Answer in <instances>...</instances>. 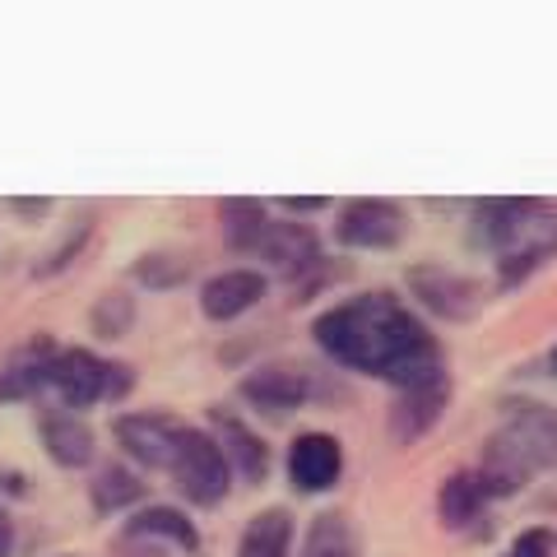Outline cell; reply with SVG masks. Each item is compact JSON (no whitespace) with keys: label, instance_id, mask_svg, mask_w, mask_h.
<instances>
[{"label":"cell","instance_id":"4316f807","mask_svg":"<svg viewBox=\"0 0 557 557\" xmlns=\"http://www.w3.org/2000/svg\"><path fill=\"white\" fill-rule=\"evenodd\" d=\"M10 209H14V214H28V219H42L51 205H47V200H14Z\"/></svg>","mask_w":557,"mask_h":557},{"label":"cell","instance_id":"5bb4252c","mask_svg":"<svg viewBox=\"0 0 557 557\" xmlns=\"http://www.w3.org/2000/svg\"><path fill=\"white\" fill-rule=\"evenodd\" d=\"M214 442L223 450V460H228V469H237L247 483H265V474H270V446L260 442L247 423H237L233 413L214 409Z\"/></svg>","mask_w":557,"mask_h":557},{"label":"cell","instance_id":"52a82bcc","mask_svg":"<svg viewBox=\"0 0 557 557\" xmlns=\"http://www.w3.org/2000/svg\"><path fill=\"white\" fill-rule=\"evenodd\" d=\"M409 288L428 311H437L446 321H469V317H479V307H483V288L474 278L460 270H446V265L409 270Z\"/></svg>","mask_w":557,"mask_h":557},{"label":"cell","instance_id":"603a6c76","mask_svg":"<svg viewBox=\"0 0 557 557\" xmlns=\"http://www.w3.org/2000/svg\"><path fill=\"white\" fill-rule=\"evenodd\" d=\"M47 391V358L38 362H14V368L0 372V399H28Z\"/></svg>","mask_w":557,"mask_h":557},{"label":"cell","instance_id":"9c48e42d","mask_svg":"<svg viewBox=\"0 0 557 557\" xmlns=\"http://www.w3.org/2000/svg\"><path fill=\"white\" fill-rule=\"evenodd\" d=\"M116 442L135 465L172 469V460H177V442H182V423H172V418H163V413H126L116 423Z\"/></svg>","mask_w":557,"mask_h":557},{"label":"cell","instance_id":"2e32d148","mask_svg":"<svg viewBox=\"0 0 557 557\" xmlns=\"http://www.w3.org/2000/svg\"><path fill=\"white\" fill-rule=\"evenodd\" d=\"M42 446L61 469H84L94 460V428L79 413H51L42 423Z\"/></svg>","mask_w":557,"mask_h":557},{"label":"cell","instance_id":"83f0119b","mask_svg":"<svg viewBox=\"0 0 557 557\" xmlns=\"http://www.w3.org/2000/svg\"><path fill=\"white\" fill-rule=\"evenodd\" d=\"M548 368H553V376H557V344H553V354H548Z\"/></svg>","mask_w":557,"mask_h":557},{"label":"cell","instance_id":"3957f363","mask_svg":"<svg viewBox=\"0 0 557 557\" xmlns=\"http://www.w3.org/2000/svg\"><path fill=\"white\" fill-rule=\"evenodd\" d=\"M502 446L516 450V460L530 474L557 469V409L544 399H507L502 405V428L493 432Z\"/></svg>","mask_w":557,"mask_h":557},{"label":"cell","instance_id":"44dd1931","mask_svg":"<svg viewBox=\"0 0 557 557\" xmlns=\"http://www.w3.org/2000/svg\"><path fill=\"white\" fill-rule=\"evenodd\" d=\"M302 557H358V539L339 511H321L302 539Z\"/></svg>","mask_w":557,"mask_h":557},{"label":"cell","instance_id":"8fae6325","mask_svg":"<svg viewBox=\"0 0 557 557\" xmlns=\"http://www.w3.org/2000/svg\"><path fill=\"white\" fill-rule=\"evenodd\" d=\"M539 205H544V200H525V196H493V200H479V205H474V223H469V242L497 256Z\"/></svg>","mask_w":557,"mask_h":557},{"label":"cell","instance_id":"9a60e30c","mask_svg":"<svg viewBox=\"0 0 557 557\" xmlns=\"http://www.w3.org/2000/svg\"><path fill=\"white\" fill-rule=\"evenodd\" d=\"M256 251L265 260H274L284 274H298V270H311L321 260V242L307 223H270V233L260 237Z\"/></svg>","mask_w":557,"mask_h":557},{"label":"cell","instance_id":"7a4b0ae2","mask_svg":"<svg viewBox=\"0 0 557 557\" xmlns=\"http://www.w3.org/2000/svg\"><path fill=\"white\" fill-rule=\"evenodd\" d=\"M47 391L61 399L65 409H89L98 399H116L131 391V368H112L84 348H65V354L47 358Z\"/></svg>","mask_w":557,"mask_h":557},{"label":"cell","instance_id":"6da1fadb","mask_svg":"<svg viewBox=\"0 0 557 557\" xmlns=\"http://www.w3.org/2000/svg\"><path fill=\"white\" fill-rule=\"evenodd\" d=\"M311 335L348 372L391 381L395 391L442 376V348L428 325L391 293H362L317 317Z\"/></svg>","mask_w":557,"mask_h":557},{"label":"cell","instance_id":"7c38bea8","mask_svg":"<svg viewBox=\"0 0 557 557\" xmlns=\"http://www.w3.org/2000/svg\"><path fill=\"white\" fill-rule=\"evenodd\" d=\"M242 399L265 413H293L311 399V376L302 368H260L242 381Z\"/></svg>","mask_w":557,"mask_h":557},{"label":"cell","instance_id":"5b68a950","mask_svg":"<svg viewBox=\"0 0 557 557\" xmlns=\"http://www.w3.org/2000/svg\"><path fill=\"white\" fill-rule=\"evenodd\" d=\"M553 256H557V214L548 205H539L534 214L516 228V237L497 251V284L502 288L525 284V278L534 270H544Z\"/></svg>","mask_w":557,"mask_h":557},{"label":"cell","instance_id":"cb8c5ba5","mask_svg":"<svg viewBox=\"0 0 557 557\" xmlns=\"http://www.w3.org/2000/svg\"><path fill=\"white\" fill-rule=\"evenodd\" d=\"M135 321V302L126 298V293H108L98 307H94V330L102 339H116L126 335V325Z\"/></svg>","mask_w":557,"mask_h":557},{"label":"cell","instance_id":"8992f818","mask_svg":"<svg viewBox=\"0 0 557 557\" xmlns=\"http://www.w3.org/2000/svg\"><path fill=\"white\" fill-rule=\"evenodd\" d=\"M409 233V219L395 200H348L335 223L339 247L354 251H391Z\"/></svg>","mask_w":557,"mask_h":557},{"label":"cell","instance_id":"ac0fdd59","mask_svg":"<svg viewBox=\"0 0 557 557\" xmlns=\"http://www.w3.org/2000/svg\"><path fill=\"white\" fill-rule=\"evenodd\" d=\"M483 507H487V497L474 474H450L437 493V516L446 530H469L483 516Z\"/></svg>","mask_w":557,"mask_h":557},{"label":"cell","instance_id":"4fadbf2b","mask_svg":"<svg viewBox=\"0 0 557 557\" xmlns=\"http://www.w3.org/2000/svg\"><path fill=\"white\" fill-rule=\"evenodd\" d=\"M265 298V274L256 270H223L200 288V311L209 321H233L242 311H251Z\"/></svg>","mask_w":557,"mask_h":557},{"label":"cell","instance_id":"7402d4cb","mask_svg":"<svg viewBox=\"0 0 557 557\" xmlns=\"http://www.w3.org/2000/svg\"><path fill=\"white\" fill-rule=\"evenodd\" d=\"M89 493H94V507H98V511H121V507H131V502L145 497V483H139L131 469L108 465V469H102V474L89 483Z\"/></svg>","mask_w":557,"mask_h":557},{"label":"cell","instance_id":"d4e9b609","mask_svg":"<svg viewBox=\"0 0 557 557\" xmlns=\"http://www.w3.org/2000/svg\"><path fill=\"white\" fill-rule=\"evenodd\" d=\"M507 557H553V534L544 525H534V530H525L516 539Z\"/></svg>","mask_w":557,"mask_h":557},{"label":"cell","instance_id":"484cf974","mask_svg":"<svg viewBox=\"0 0 557 557\" xmlns=\"http://www.w3.org/2000/svg\"><path fill=\"white\" fill-rule=\"evenodd\" d=\"M284 209H293V214H317V209H325V200L321 196H302V200H284Z\"/></svg>","mask_w":557,"mask_h":557},{"label":"cell","instance_id":"ffe728a7","mask_svg":"<svg viewBox=\"0 0 557 557\" xmlns=\"http://www.w3.org/2000/svg\"><path fill=\"white\" fill-rule=\"evenodd\" d=\"M219 219H223V233H228V242L237 251H256L260 237L270 233V214L260 200H223Z\"/></svg>","mask_w":557,"mask_h":557},{"label":"cell","instance_id":"30bf717a","mask_svg":"<svg viewBox=\"0 0 557 557\" xmlns=\"http://www.w3.org/2000/svg\"><path fill=\"white\" fill-rule=\"evenodd\" d=\"M344 474V446L330 432H302L288 446V479L298 493H325Z\"/></svg>","mask_w":557,"mask_h":557},{"label":"cell","instance_id":"277c9868","mask_svg":"<svg viewBox=\"0 0 557 557\" xmlns=\"http://www.w3.org/2000/svg\"><path fill=\"white\" fill-rule=\"evenodd\" d=\"M177 487L186 493V502H196V507H214V502L228 497V479L233 469L223 460L219 442L209 437L200 428H182V442H177V460L168 469Z\"/></svg>","mask_w":557,"mask_h":557},{"label":"cell","instance_id":"e0dca14e","mask_svg":"<svg viewBox=\"0 0 557 557\" xmlns=\"http://www.w3.org/2000/svg\"><path fill=\"white\" fill-rule=\"evenodd\" d=\"M288 544H293V516L284 507H270L251 516V525L242 530L237 557H288Z\"/></svg>","mask_w":557,"mask_h":557},{"label":"cell","instance_id":"d6986e66","mask_svg":"<svg viewBox=\"0 0 557 557\" xmlns=\"http://www.w3.org/2000/svg\"><path fill=\"white\" fill-rule=\"evenodd\" d=\"M126 534H131V539H172V544L186 548V553L200 548L196 525H190L182 511H172V507H149V511H139L131 525H126Z\"/></svg>","mask_w":557,"mask_h":557},{"label":"cell","instance_id":"ba28073f","mask_svg":"<svg viewBox=\"0 0 557 557\" xmlns=\"http://www.w3.org/2000/svg\"><path fill=\"white\" fill-rule=\"evenodd\" d=\"M450 405V376H432V381H418V386H405L395 395V405H391V418H386V428H391V437L399 446H413L423 432H432L442 423V413Z\"/></svg>","mask_w":557,"mask_h":557}]
</instances>
